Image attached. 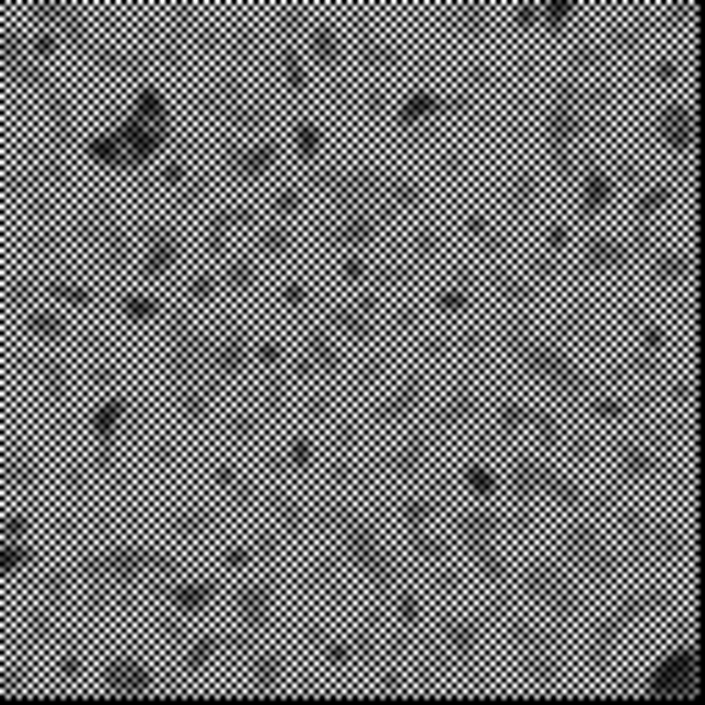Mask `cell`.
Returning a JSON list of instances; mask_svg holds the SVG:
<instances>
[{
  "instance_id": "1",
  "label": "cell",
  "mask_w": 705,
  "mask_h": 705,
  "mask_svg": "<svg viewBox=\"0 0 705 705\" xmlns=\"http://www.w3.org/2000/svg\"><path fill=\"white\" fill-rule=\"evenodd\" d=\"M165 132H171V116H165V100L154 94V89H143L138 100H132V116L116 127V132H105V138H94L89 143V154L100 160V165H116V171H132V165H143L160 143H165Z\"/></svg>"
},
{
  "instance_id": "2",
  "label": "cell",
  "mask_w": 705,
  "mask_h": 705,
  "mask_svg": "<svg viewBox=\"0 0 705 705\" xmlns=\"http://www.w3.org/2000/svg\"><path fill=\"white\" fill-rule=\"evenodd\" d=\"M656 689H661V694H689V689H694V656H689V650H678V656H672V667H667V672H656Z\"/></svg>"
}]
</instances>
